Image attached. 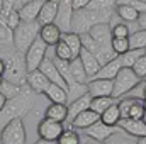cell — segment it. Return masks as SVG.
<instances>
[{
    "label": "cell",
    "mask_w": 146,
    "mask_h": 144,
    "mask_svg": "<svg viewBox=\"0 0 146 144\" xmlns=\"http://www.w3.org/2000/svg\"><path fill=\"white\" fill-rule=\"evenodd\" d=\"M0 58L5 61V73L3 78L22 87L27 85V66H26V56L24 53L12 49V51H3L0 54Z\"/></svg>",
    "instance_id": "6da1fadb"
},
{
    "label": "cell",
    "mask_w": 146,
    "mask_h": 144,
    "mask_svg": "<svg viewBox=\"0 0 146 144\" xmlns=\"http://www.w3.org/2000/svg\"><path fill=\"white\" fill-rule=\"evenodd\" d=\"M39 29H41V24L37 20H31V22L22 20L14 29V49L21 51V53H26L29 49V46L39 36Z\"/></svg>",
    "instance_id": "7a4b0ae2"
},
{
    "label": "cell",
    "mask_w": 146,
    "mask_h": 144,
    "mask_svg": "<svg viewBox=\"0 0 146 144\" xmlns=\"http://www.w3.org/2000/svg\"><path fill=\"white\" fill-rule=\"evenodd\" d=\"M31 107H33L31 97H29L27 93L21 92L19 95H15V97H12V98L7 100L5 107L0 110V120H2L3 124H7V122L12 120V119H17V117L26 115V114L31 110Z\"/></svg>",
    "instance_id": "3957f363"
},
{
    "label": "cell",
    "mask_w": 146,
    "mask_h": 144,
    "mask_svg": "<svg viewBox=\"0 0 146 144\" xmlns=\"http://www.w3.org/2000/svg\"><path fill=\"white\" fill-rule=\"evenodd\" d=\"M141 78L133 71V68H122L121 71L117 73V76L114 78V88H112V97L122 98L127 93H131L138 85H139Z\"/></svg>",
    "instance_id": "277c9868"
},
{
    "label": "cell",
    "mask_w": 146,
    "mask_h": 144,
    "mask_svg": "<svg viewBox=\"0 0 146 144\" xmlns=\"http://www.w3.org/2000/svg\"><path fill=\"white\" fill-rule=\"evenodd\" d=\"M0 144H26V127L22 117L12 119L3 124L0 131Z\"/></svg>",
    "instance_id": "5b68a950"
},
{
    "label": "cell",
    "mask_w": 146,
    "mask_h": 144,
    "mask_svg": "<svg viewBox=\"0 0 146 144\" xmlns=\"http://www.w3.org/2000/svg\"><path fill=\"white\" fill-rule=\"evenodd\" d=\"M46 53H48V44L37 36L36 41L29 46V49L24 53L26 56V66H27V71H34L41 66V63L44 61L46 58Z\"/></svg>",
    "instance_id": "8992f818"
},
{
    "label": "cell",
    "mask_w": 146,
    "mask_h": 144,
    "mask_svg": "<svg viewBox=\"0 0 146 144\" xmlns=\"http://www.w3.org/2000/svg\"><path fill=\"white\" fill-rule=\"evenodd\" d=\"M119 110H121V117H131V119H143L146 114L145 105H143V98L139 97H127V98H121L117 102Z\"/></svg>",
    "instance_id": "52a82bcc"
},
{
    "label": "cell",
    "mask_w": 146,
    "mask_h": 144,
    "mask_svg": "<svg viewBox=\"0 0 146 144\" xmlns=\"http://www.w3.org/2000/svg\"><path fill=\"white\" fill-rule=\"evenodd\" d=\"M65 127L63 122H56L53 119L42 117L41 122L37 124V136L41 139H48V141H58V137L63 134Z\"/></svg>",
    "instance_id": "ba28073f"
},
{
    "label": "cell",
    "mask_w": 146,
    "mask_h": 144,
    "mask_svg": "<svg viewBox=\"0 0 146 144\" xmlns=\"http://www.w3.org/2000/svg\"><path fill=\"white\" fill-rule=\"evenodd\" d=\"M73 0H60V7H58V14H56V26L63 31V32H70L72 31V19H73Z\"/></svg>",
    "instance_id": "9c48e42d"
},
{
    "label": "cell",
    "mask_w": 146,
    "mask_h": 144,
    "mask_svg": "<svg viewBox=\"0 0 146 144\" xmlns=\"http://www.w3.org/2000/svg\"><path fill=\"white\" fill-rule=\"evenodd\" d=\"M117 127H119L122 132H126L127 136L136 137V139L146 136V124H145V120H143V119H131V117H124V119H121V120H119Z\"/></svg>",
    "instance_id": "30bf717a"
},
{
    "label": "cell",
    "mask_w": 146,
    "mask_h": 144,
    "mask_svg": "<svg viewBox=\"0 0 146 144\" xmlns=\"http://www.w3.org/2000/svg\"><path fill=\"white\" fill-rule=\"evenodd\" d=\"M88 93L92 97H112V88H114V80L106 78H90L87 81Z\"/></svg>",
    "instance_id": "8fae6325"
},
{
    "label": "cell",
    "mask_w": 146,
    "mask_h": 144,
    "mask_svg": "<svg viewBox=\"0 0 146 144\" xmlns=\"http://www.w3.org/2000/svg\"><path fill=\"white\" fill-rule=\"evenodd\" d=\"M115 132H117V131H115V127H110V126H107V124H106V122H102V120H97V122H95V124H92L90 127L83 129V134H85V136H90V137L97 139L99 143L107 141V139L112 137Z\"/></svg>",
    "instance_id": "7c38bea8"
},
{
    "label": "cell",
    "mask_w": 146,
    "mask_h": 144,
    "mask_svg": "<svg viewBox=\"0 0 146 144\" xmlns=\"http://www.w3.org/2000/svg\"><path fill=\"white\" fill-rule=\"evenodd\" d=\"M88 32L104 49H112V37L114 36H112V26L110 24H107V22L106 24H95Z\"/></svg>",
    "instance_id": "4fadbf2b"
},
{
    "label": "cell",
    "mask_w": 146,
    "mask_h": 144,
    "mask_svg": "<svg viewBox=\"0 0 146 144\" xmlns=\"http://www.w3.org/2000/svg\"><path fill=\"white\" fill-rule=\"evenodd\" d=\"M37 70H41V71L44 73V75L49 78V81H51V83H56V85H60V87L66 88V92H68V85H66L65 78L61 76L60 70L56 68V65H54L53 58H48V56H46V58H44V61L41 63V66H39Z\"/></svg>",
    "instance_id": "5bb4252c"
},
{
    "label": "cell",
    "mask_w": 146,
    "mask_h": 144,
    "mask_svg": "<svg viewBox=\"0 0 146 144\" xmlns=\"http://www.w3.org/2000/svg\"><path fill=\"white\" fill-rule=\"evenodd\" d=\"M27 87L33 90V93H46L48 87L51 85L49 78L41 71V70H34V71H27Z\"/></svg>",
    "instance_id": "9a60e30c"
},
{
    "label": "cell",
    "mask_w": 146,
    "mask_h": 144,
    "mask_svg": "<svg viewBox=\"0 0 146 144\" xmlns=\"http://www.w3.org/2000/svg\"><path fill=\"white\" fill-rule=\"evenodd\" d=\"M39 37H41L48 46H54L58 41H61L63 31L56 26V22L44 24V26H41V29H39Z\"/></svg>",
    "instance_id": "2e32d148"
},
{
    "label": "cell",
    "mask_w": 146,
    "mask_h": 144,
    "mask_svg": "<svg viewBox=\"0 0 146 144\" xmlns=\"http://www.w3.org/2000/svg\"><path fill=\"white\" fill-rule=\"evenodd\" d=\"M97 120H100V115H99L95 110L87 108V110L80 112V114L72 120V127L73 129H80V131H83V129L90 127L92 124H95Z\"/></svg>",
    "instance_id": "e0dca14e"
},
{
    "label": "cell",
    "mask_w": 146,
    "mask_h": 144,
    "mask_svg": "<svg viewBox=\"0 0 146 144\" xmlns=\"http://www.w3.org/2000/svg\"><path fill=\"white\" fill-rule=\"evenodd\" d=\"M58 7H60V0H46L42 3V9L39 12L37 22L41 26L44 24H51L56 20V14H58Z\"/></svg>",
    "instance_id": "ac0fdd59"
},
{
    "label": "cell",
    "mask_w": 146,
    "mask_h": 144,
    "mask_svg": "<svg viewBox=\"0 0 146 144\" xmlns=\"http://www.w3.org/2000/svg\"><path fill=\"white\" fill-rule=\"evenodd\" d=\"M122 70V63H121V59H119V56H115L114 59H110L107 63H104L102 66H100V70L95 73L92 78H106V80H114L115 76H117V73ZM90 80V78H88Z\"/></svg>",
    "instance_id": "d6986e66"
},
{
    "label": "cell",
    "mask_w": 146,
    "mask_h": 144,
    "mask_svg": "<svg viewBox=\"0 0 146 144\" xmlns=\"http://www.w3.org/2000/svg\"><path fill=\"white\" fill-rule=\"evenodd\" d=\"M42 3H44V0H27V2L21 7V10H19L21 19H22L24 22L37 20L39 12H41V9H42Z\"/></svg>",
    "instance_id": "ffe728a7"
},
{
    "label": "cell",
    "mask_w": 146,
    "mask_h": 144,
    "mask_svg": "<svg viewBox=\"0 0 146 144\" xmlns=\"http://www.w3.org/2000/svg\"><path fill=\"white\" fill-rule=\"evenodd\" d=\"M78 58L82 59L83 68H85V71H87V75H88V78H92L95 73L100 70V66H102V63L97 59V56H94V54H92L88 49H85L83 46H82V51H80Z\"/></svg>",
    "instance_id": "44dd1931"
},
{
    "label": "cell",
    "mask_w": 146,
    "mask_h": 144,
    "mask_svg": "<svg viewBox=\"0 0 146 144\" xmlns=\"http://www.w3.org/2000/svg\"><path fill=\"white\" fill-rule=\"evenodd\" d=\"M90 102H92V95H90V93H85V95L78 97L76 100L68 102L70 105H68V119H66V122H70V124H72V120L78 115V114H80V112H83V110L90 108Z\"/></svg>",
    "instance_id": "7402d4cb"
},
{
    "label": "cell",
    "mask_w": 146,
    "mask_h": 144,
    "mask_svg": "<svg viewBox=\"0 0 146 144\" xmlns=\"http://www.w3.org/2000/svg\"><path fill=\"white\" fill-rule=\"evenodd\" d=\"M44 117L53 119L56 122H66V119H68V104H54V102H51V105L44 112Z\"/></svg>",
    "instance_id": "603a6c76"
},
{
    "label": "cell",
    "mask_w": 146,
    "mask_h": 144,
    "mask_svg": "<svg viewBox=\"0 0 146 144\" xmlns=\"http://www.w3.org/2000/svg\"><path fill=\"white\" fill-rule=\"evenodd\" d=\"M115 15L122 22H138L141 14L136 9H133L131 5H127V3H117L115 5Z\"/></svg>",
    "instance_id": "cb8c5ba5"
},
{
    "label": "cell",
    "mask_w": 146,
    "mask_h": 144,
    "mask_svg": "<svg viewBox=\"0 0 146 144\" xmlns=\"http://www.w3.org/2000/svg\"><path fill=\"white\" fill-rule=\"evenodd\" d=\"M44 95L54 104H68V92H66V88H63V87H60L56 83H51Z\"/></svg>",
    "instance_id": "d4e9b609"
},
{
    "label": "cell",
    "mask_w": 146,
    "mask_h": 144,
    "mask_svg": "<svg viewBox=\"0 0 146 144\" xmlns=\"http://www.w3.org/2000/svg\"><path fill=\"white\" fill-rule=\"evenodd\" d=\"M14 48V29L0 19V51Z\"/></svg>",
    "instance_id": "484cf974"
},
{
    "label": "cell",
    "mask_w": 146,
    "mask_h": 144,
    "mask_svg": "<svg viewBox=\"0 0 146 144\" xmlns=\"http://www.w3.org/2000/svg\"><path fill=\"white\" fill-rule=\"evenodd\" d=\"M121 119H122V117H121V110H119L117 102H114L107 110H104V112L100 114V120L106 122L110 127H117V124H119Z\"/></svg>",
    "instance_id": "4316f807"
},
{
    "label": "cell",
    "mask_w": 146,
    "mask_h": 144,
    "mask_svg": "<svg viewBox=\"0 0 146 144\" xmlns=\"http://www.w3.org/2000/svg\"><path fill=\"white\" fill-rule=\"evenodd\" d=\"M70 70H72L73 80H75L76 83H87V81H88V75L85 71L83 63H82L80 58H73L72 61H70Z\"/></svg>",
    "instance_id": "83f0119b"
},
{
    "label": "cell",
    "mask_w": 146,
    "mask_h": 144,
    "mask_svg": "<svg viewBox=\"0 0 146 144\" xmlns=\"http://www.w3.org/2000/svg\"><path fill=\"white\" fill-rule=\"evenodd\" d=\"M68 46H70V49H72L73 53V58H78V54H80V51H82V37L80 34H76V32H63V37H61Z\"/></svg>",
    "instance_id": "f1b7e54d"
},
{
    "label": "cell",
    "mask_w": 146,
    "mask_h": 144,
    "mask_svg": "<svg viewBox=\"0 0 146 144\" xmlns=\"http://www.w3.org/2000/svg\"><path fill=\"white\" fill-rule=\"evenodd\" d=\"M145 53H146V49H129V51H126L124 54H121L119 59H121V63H122V68H133L134 63L138 61V58H139L141 54H145Z\"/></svg>",
    "instance_id": "f546056e"
},
{
    "label": "cell",
    "mask_w": 146,
    "mask_h": 144,
    "mask_svg": "<svg viewBox=\"0 0 146 144\" xmlns=\"http://www.w3.org/2000/svg\"><path fill=\"white\" fill-rule=\"evenodd\" d=\"M114 102H115V98H114V97H92L90 108H92V110H95V112L100 115V114H102L104 110H107Z\"/></svg>",
    "instance_id": "4dcf8cb0"
},
{
    "label": "cell",
    "mask_w": 146,
    "mask_h": 144,
    "mask_svg": "<svg viewBox=\"0 0 146 144\" xmlns=\"http://www.w3.org/2000/svg\"><path fill=\"white\" fill-rule=\"evenodd\" d=\"M129 44H131V49H146V29L139 27L138 31L131 32Z\"/></svg>",
    "instance_id": "1f68e13d"
},
{
    "label": "cell",
    "mask_w": 146,
    "mask_h": 144,
    "mask_svg": "<svg viewBox=\"0 0 146 144\" xmlns=\"http://www.w3.org/2000/svg\"><path fill=\"white\" fill-rule=\"evenodd\" d=\"M53 51H54V56L56 58H60V59H65V61H72L73 59V53L72 49H70V46L61 39V41H58L54 46H53Z\"/></svg>",
    "instance_id": "d6a6232c"
},
{
    "label": "cell",
    "mask_w": 146,
    "mask_h": 144,
    "mask_svg": "<svg viewBox=\"0 0 146 144\" xmlns=\"http://www.w3.org/2000/svg\"><path fill=\"white\" fill-rule=\"evenodd\" d=\"M56 144H82V137L78 136L76 131H73V127L72 129H65L63 134L58 137Z\"/></svg>",
    "instance_id": "836d02e7"
},
{
    "label": "cell",
    "mask_w": 146,
    "mask_h": 144,
    "mask_svg": "<svg viewBox=\"0 0 146 144\" xmlns=\"http://www.w3.org/2000/svg\"><path fill=\"white\" fill-rule=\"evenodd\" d=\"M112 49L117 56L124 54L126 51L131 49V44H129V37H112Z\"/></svg>",
    "instance_id": "e575fe53"
},
{
    "label": "cell",
    "mask_w": 146,
    "mask_h": 144,
    "mask_svg": "<svg viewBox=\"0 0 146 144\" xmlns=\"http://www.w3.org/2000/svg\"><path fill=\"white\" fill-rule=\"evenodd\" d=\"M115 5H117V0H90V3L85 9H90V10H110V9H115Z\"/></svg>",
    "instance_id": "d590c367"
},
{
    "label": "cell",
    "mask_w": 146,
    "mask_h": 144,
    "mask_svg": "<svg viewBox=\"0 0 146 144\" xmlns=\"http://www.w3.org/2000/svg\"><path fill=\"white\" fill-rule=\"evenodd\" d=\"M0 92H2L7 98H12V97L19 95L22 90H21V87H19V85L12 83V81H9V80H3V83H2V87H0Z\"/></svg>",
    "instance_id": "8d00e7d4"
},
{
    "label": "cell",
    "mask_w": 146,
    "mask_h": 144,
    "mask_svg": "<svg viewBox=\"0 0 146 144\" xmlns=\"http://www.w3.org/2000/svg\"><path fill=\"white\" fill-rule=\"evenodd\" d=\"M112 36L114 37H129L131 36V31H129V26L126 22H115L112 24Z\"/></svg>",
    "instance_id": "74e56055"
},
{
    "label": "cell",
    "mask_w": 146,
    "mask_h": 144,
    "mask_svg": "<svg viewBox=\"0 0 146 144\" xmlns=\"http://www.w3.org/2000/svg\"><path fill=\"white\" fill-rule=\"evenodd\" d=\"M133 71L136 73L141 80H146V53L138 58V61H136L134 66H133Z\"/></svg>",
    "instance_id": "f35d334b"
},
{
    "label": "cell",
    "mask_w": 146,
    "mask_h": 144,
    "mask_svg": "<svg viewBox=\"0 0 146 144\" xmlns=\"http://www.w3.org/2000/svg\"><path fill=\"white\" fill-rule=\"evenodd\" d=\"M2 20H5V22H7V24H9V26L12 27V29H15V27H17V26H19V24L22 22V19H21V14H19V10H10V12H9V14H7V15H5V17L2 19Z\"/></svg>",
    "instance_id": "ab89813d"
},
{
    "label": "cell",
    "mask_w": 146,
    "mask_h": 144,
    "mask_svg": "<svg viewBox=\"0 0 146 144\" xmlns=\"http://www.w3.org/2000/svg\"><path fill=\"white\" fill-rule=\"evenodd\" d=\"M117 3H127L133 9H136L139 14L146 12V2L145 0H117Z\"/></svg>",
    "instance_id": "60d3db41"
},
{
    "label": "cell",
    "mask_w": 146,
    "mask_h": 144,
    "mask_svg": "<svg viewBox=\"0 0 146 144\" xmlns=\"http://www.w3.org/2000/svg\"><path fill=\"white\" fill-rule=\"evenodd\" d=\"M110 143L112 144H136V141H133V139H127V137H124L122 134H119V132H115L112 137H109Z\"/></svg>",
    "instance_id": "b9f144b4"
},
{
    "label": "cell",
    "mask_w": 146,
    "mask_h": 144,
    "mask_svg": "<svg viewBox=\"0 0 146 144\" xmlns=\"http://www.w3.org/2000/svg\"><path fill=\"white\" fill-rule=\"evenodd\" d=\"M88 3H90V0H73V9L80 10V9H85Z\"/></svg>",
    "instance_id": "7bdbcfd3"
},
{
    "label": "cell",
    "mask_w": 146,
    "mask_h": 144,
    "mask_svg": "<svg viewBox=\"0 0 146 144\" xmlns=\"http://www.w3.org/2000/svg\"><path fill=\"white\" fill-rule=\"evenodd\" d=\"M139 90H141V92L138 93V97H139V98H143V100H146V81H145V83H141V81H139Z\"/></svg>",
    "instance_id": "ee69618b"
},
{
    "label": "cell",
    "mask_w": 146,
    "mask_h": 144,
    "mask_svg": "<svg viewBox=\"0 0 146 144\" xmlns=\"http://www.w3.org/2000/svg\"><path fill=\"white\" fill-rule=\"evenodd\" d=\"M138 26L143 27V29H146V12H143V14L139 15V19H138Z\"/></svg>",
    "instance_id": "f6af8a7d"
},
{
    "label": "cell",
    "mask_w": 146,
    "mask_h": 144,
    "mask_svg": "<svg viewBox=\"0 0 146 144\" xmlns=\"http://www.w3.org/2000/svg\"><path fill=\"white\" fill-rule=\"evenodd\" d=\"M82 144H100L97 139H94V137H90V136H85L83 139H82Z\"/></svg>",
    "instance_id": "bcb514c9"
},
{
    "label": "cell",
    "mask_w": 146,
    "mask_h": 144,
    "mask_svg": "<svg viewBox=\"0 0 146 144\" xmlns=\"http://www.w3.org/2000/svg\"><path fill=\"white\" fill-rule=\"evenodd\" d=\"M7 100H9V98H7V97H5V95H3V93L0 92V110H2V108L5 107V104H7Z\"/></svg>",
    "instance_id": "7dc6e473"
},
{
    "label": "cell",
    "mask_w": 146,
    "mask_h": 144,
    "mask_svg": "<svg viewBox=\"0 0 146 144\" xmlns=\"http://www.w3.org/2000/svg\"><path fill=\"white\" fill-rule=\"evenodd\" d=\"M34 144H56V141H48V139H41V137H39Z\"/></svg>",
    "instance_id": "c3c4849f"
},
{
    "label": "cell",
    "mask_w": 146,
    "mask_h": 144,
    "mask_svg": "<svg viewBox=\"0 0 146 144\" xmlns=\"http://www.w3.org/2000/svg\"><path fill=\"white\" fill-rule=\"evenodd\" d=\"M3 73H5V61L0 58V75L3 76Z\"/></svg>",
    "instance_id": "681fc988"
},
{
    "label": "cell",
    "mask_w": 146,
    "mask_h": 144,
    "mask_svg": "<svg viewBox=\"0 0 146 144\" xmlns=\"http://www.w3.org/2000/svg\"><path fill=\"white\" fill-rule=\"evenodd\" d=\"M136 144H146V136H143V137H138V139H136Z\"/></svg>",
    "instance_id": "f907efd6"
},
{
    "label": "cell",
    "mask_w": 146,
    "mask_h": 144,
    "mask_svg": "<svg viewBox=\"0 0 146 144\" xmlns=\"http://www.w3.org/2000/svg\"><path fill=\"white\" fill-rule=\"evenodd\" d=\"M3 80H5V78H3V76L0 75V87H2V83H3Z\"/></svg>",
    "instance_id": "816d5d0a"
},
{
    "label": "cell",
    "mask_w": 146,
    "mask_h": 144,
    "mask_svg": "<svg viewBox=\"0 0 146 144\" xmlns=\"http://www.w3.org/2000/svg\"><path fill=\"white\" fill-rule=\"evenodd\" d=\"M100 144H112V143H110V139H107V141H104V143H100Z\"/></svg>",
    "instance_id": "f5cc1de1"
},
{
    "label": "cell",
    "mask_w": 146,
    "mask_h": 144,
    "mask_svg": "<svg viewBox=\"0 0 146 144\" xmlns=\"http://www.w3.org/2000/svg\"><path fill=\"white\" fill-rule=\"evenodd\" d=\"M143 105H145V110H146V100H143Z\"/></svg>",
    "instance_id": "db71d44e"
},
{
    "label": "cell",
    "mask_w": 146,
    "mask_h": 144,
    "mask_svg": "<svg viewBox=\"0 0 146 144\" xmlns=\"http://www.w3.org/2000/svg\"><path fill=\"white\" fill-rule=\"evenodd\" d=\"M143 120H145V124H146V114H145V117H143Z\"/></svg>",
    "instance_id": "11a10c76"
},
{
    "label": "cell",
    "mask_w": 146,
    "mask_h": 144,
    "mask_svg": "<svg viewBox=\"0 0 146 144\" xmlns=\"http://www.w3.org/2000/svg\"><path fill=\"white\" fill-rule=\"evenodd\" d=\"M44 2H46V0H44Z\"/></svg>",
    "instance_id": "9f6ffc18"
},
{
    "label": "cell",
    "mask_w": 146,
    "mask_h": 144,
    "mask_svg": "<svg viewBox=\"0 0 146 144\" xmlns=\"http://www.w3.org/2000/svg\"><path fill=\"white\" fill-rule=\"evenodd\" d=\"M0 2H2V0H0Z\"/></svg>",
    "instance_id": "6f0895ef"
},
{
    "label": "cell",
    "mask_w": 146,
    "mask_h": 144,
    "mask_svg": "<svg viewBox=\"0 0 146 144\" xmlns=\"http://www.w3.org/2000/svg\"><path fill=\"white\" fill-rule=\"evenodd\" d=\"M145 2H146V0H145Z\"/></svg>",
    "instance_id": "680465c9"
}]
</instances>
